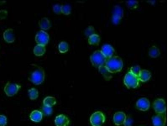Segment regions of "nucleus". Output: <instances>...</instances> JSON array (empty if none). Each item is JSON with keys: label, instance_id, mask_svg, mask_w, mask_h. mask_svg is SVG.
I'll list each match as a JSON object with an SVG mask.
<instances>
[{"label": "nucleus", "instance_id": "obj_1", "mask_svg": "<svg viewBox=\"0 0 168 126\" xmlns=\"http://www.w3.org/2000/svg\"><path fill=\"white\" fill-rule=\"evenodd\" d=\"M123 64L121 58L118 56L112 57L107 59L105 63V67L109 72L117 73L120 72L122 69Z\"/></svg>", "mask_w": 168, "mask_h": 126}, {"label": "nucleus", "instance_id": "obj_2", "mask_svg": "<svg viewBox=\"0 0 168 126\" xmlns=\"http://www.w3.org/2000/svg\"><path fill=\"white\" fill-rule=\"evenodd\" d=\"M107 59L101 51H96L91 56V61L95 67L100 68L105 65Z\"/></svg>", "mask_w": 168, "mask_h": 126}, {"label": "nucleus", "instance_id": "obj_3", "mask_svg": "<svg viewBox=\"0 0 168 126\" xmlns=\"http://www.w3.org/2000/svg\"><path fill=\"white\" fill-rule=\"evenodd\" d=\"M139 81L138 77L129 72L125 76L124 83L129 88H135L139 85Z\"/></svg>", "mask_w": 168, "mask_h": 126}, {"label": "nucleus", "instance_id": "obj_4", "mask_svg": "<svg viewBox=\"0 0 168 126\" xmlns=\"http://www.w3.org/2000/svg\"><path fill=\"white\" fill-rule=\"evenodd\" d=\"M45 74L42 68L39 67L33 72L30 78V80L34 84L39 85L44 80Z\"/></svg>", "mask_w": 168, "mask_h": 126}, {"label": "nucleus", "instance_id": "obj_5", "mask_svg": "<svg viewBox=\"0 0 168 126\" xmlns=\"http://www.w3.org/2000/svg\"><path fill=\"white\" fill-rule=\"evenodd\" d=\"M105 121V116L100 111H97L90 118V122L93 126H102Z\"/></svg>", "mask_w": 168, "mask_h": 126}, {"label": "nucleus", "instance_id": "obj_6", "mask_svg": "<svg viewBox=\"0 0 168 126\" xmlns=\"http://www.w3.org/2000/svg\"><path fill=\"white\" fill-rule=\"evenodd\" d=\"M21 88V85H18L16 83L8 82L5 86L4 90L7 96L9 97H12L17 93Z\"/></svg>", "mask_w": 168, "mask_h": 126}, {"label": "nucleus", "instance_id": "obj_7", "mask_svg": "<svg viewBox=\"0 0 168 126\" xmlns=\"http://www.w3.org/2000/svg\"><path fill=\"white\" fill-rule=\"evenodd\" d=\"M35 40L38 44L45 46L49 41V34L44 31L41 30L36 34Z\"/></svg>", "mask_w": 168, "mask_h": 126}, {"label": "nucleus", "instance_id": "obj_8", "mask_svg": "<svg viewBox=\"0 0 168 126\" xmlns=\"http://www.w3.org/2000/svg\"><path fill=\"white\" fill-rule=\"evenodd\" d=\"M153 107L156 113L162 114L166 110V103L164 99L159 98L154 102Z\"/></svg>", "mask_w": 168, "mask_h": 126}, {"label": "nucleus", "instance_id": "obj_9", "mask_svg": "<svg viewBox=\"0 0 168 126\" xmlns=\"http://www.w3.org/2000/svg\"><path fill=\"white\" fill-rule=\"evenodd\" d=\"M126 118V115L124 112H118L116 113L113 116V122L116 125H121L124 124Z\"/></svg>", "mask_w": 168, "mask_h": 126}, {"label": "nucleus", "instance_id": "obj_10", "mask_svg": "<svg viewBox=\"0 0 168 126\" xmlns=\"http://www.w3.org/2000/svg\"><path fill=\"white\" fill-rule=\"evenodd\" d=\"M150 103L148 100L146 98H142L138 101L136 103V107L139 110L142 111H146L149 109Z\"/></svg>", "mask_w": 168, "mask_h": 126}, {"label": "nucleus", "instance_id": "obj_11", "mask_svg": "<svg viewBox=\"0 0 168 126\" xmlns=\"http://www.w3.org/2000/svg\"><path fill=\"white\" fill-rule=\"evenodd\" d=\"M55 123L56 126H67L69 123V120L65 115H58L55 117Z\"/></svg>", "mask_w": 168, "mask_h": 126}, {"label": "nucleus", "instance_id": "obj_12", "mask_svg": "<svg viewBox=\"0 0 168 126\" xmlns=\"http://www.w3.org/2000/svg\"><path fill=\"white\" fill-rule=\"evenodd\" d=\"M101 52L107 59L112 57L114 52L113 47L110 45H105L102 46Z\"/></svg>", "mask_w": 168, "mask_h": 126}, {"label": "nucleus", "instance_id": "obj_13", "mask_svg": "<svg viewBox=\"0 0 168 126\" xmlns=\"http://www.w3.org/2000/svg\"><path fill=\"white\" fill-rule=\"evenodd\" d=\"M153 123L154 126H164L166 123L165 116L162 114H158L152 117Z\"/></svg>", "mask_w": 168, "mask_h": 126}, {"label": "nucleus", "instance_id": "obj_14", "mask_svg": "<svg viewBox=\"0 0 168 126\" xmlns=\"http://www.w3.org/2000/svg\"><path fill=\"white\" fill-rule=\"evenodd\" d=\"M3 38L5 41L8 43H12L15 40L14 30L12 29H8L3 33Z\"/></svg>", "mask_w": 168, "mask_h": 126}, {"label": "nucleus", "instance_id": "obj_15", "mask_svg": "<svg viewBox=\"0 0 168 126\" xmlns=\"http://www.w3.org/2000/svg\"><path fill=\"white\" fill-rule=\"evenodd\" d=\"M31 120L35 122H39L42 120V114L41 111L38 110H34L32 112L30 116Z\"/></svg>", "mask_w": 168, "mask_h": 126}, {"label": "nucleus", "instance_id": "obj_16", "mask_svg": "<svg viewBox=\"0 0 168 126\" xmlns=\"http://www.w3.org/2000/svg\"><path fill=\"white\" fill-rule=\"evenodd\" d=\"M151 77V74L149 71L145 70H141L138 78H139V80L141 81L145 82L149 80Z\"/></svg>", "mask_w": 168, "mask_h": 126}, {"label": "nucleus", "instance_id": "obj_17", "mask_svg": "<svg viewBox=\"0 0 168 126\" xmlns=\"http://www.w3.org/2000/svg\"><path fill=\"white\" fill-rule=\"evenodd\" d=\"M39 25L41 29L43 30H46L51 28V24L50 22L47 18L44 17L41 19L39 22Z\"/></svg>", "mask_w": 168, "mask_h": 126}, {"label": "nucleus", "instance_id": "obj_18", "mask_svg": "<svg viewBox=\"0 0 168 126\" xmlns=\"http://www.w3.org/2000/svg\"><path fill=\"white\" fill-rule=\"evenodd\" d=\"M46 51V47L45 46L38 44L34 47L33 52L35 55L41 56L44 54Z\"/></svg>", "mask_w": 168, "mask_h": 126}, {"label": "nucleus", "instance_id": "obj_19", "mask_svg": "<svg viewBox=\"0 0 168 126\" xmlns=\"http://www.w3.org/2000/svg\"><path fill=\"white\" fill-rule=\"evenodd\" d=\"M56 103V101L55 97H51V96L46 97L43 101L44 106L51 107L55 105Z\"/></svg>", "mask_w": 168, "mask_h": 126}, {"label": "nucleus", "instance_id": "obj_20", "mask_svg": "<svg viewBox=\"0 0 168 126\" xmlns=\"http://www.w3.org/2000/svg\"><path fill=\"white\" fill-rule=\"evenodd\" d=\"M100 41V38L97 34H93L89 37L88 43L90 45H99Z\"/></svg>", "mask_w": 168, "mask_h": 126}, {"label": "nucleus", "instance_id": "obj_21", "mask_svg": "<svg viewBox=\"0 0 168 126\" xmlns=\"http://www.w3.org/2000/svg\"><path fill=\"white\" fill-rule=\"evenodd\" d=\"M160 54V52L159 49L156 46H152L150 49L149 51V55L151 57L157 58L159 56Z\"/></svg>", "mask_w": 168, "mask_h": 126}, {"label": "nucleus", "instance_id": "obj_22", "mask_svg": "<svg viewBox=\"0 0 168 126\" xmlns=\"http://www.w3.org/2000/svg\"><path fill=\"white\" fill-rule=\"evenodd\" d=\"M124 15L123 10L121 7L119 6H116L115 7L113 11V15L114 16H117L118 17L122 18Z\"/></svg>", "mask_w": 168, "mask_h": 126}, {"label": "nucleus", "instance_id": "obj_23", "mask_svg": "<svg viewBox=\"0 0 168 126\" xmlns=\"http://www.w3.org/2000/svg\"><path fill=\"white\" fill-rule=\"evenodd\" d=\"M28 95L31 100H34L38 97V91L36 89L33 88L28 90Z\"/></svg>", "mask_w": 168, "mask_h": 126}, {"label": "nucleus", "instance_id": "obj_24", "mask_svg": "<svg viewBox=\"0 0 168 126\" xmlns=\"http://www.w3.org/2000/svg\"><path fill=\"white\" fill-rule=\"evenodd\" d=\"M59 51L61 53H65L68 51L69 46L66 42H61L59 45Z\"/></svg>", "mask_w": 168, "mask_h": 126}, {"label": "nucleus", "instance_id": "obj_25", "mask_svg": "<svg viewBox=\"0 0 168 126\" xmlns=\"http://www.w3.org/2000/svg\"><path fill=\"white\" fill-rule=\"evenodd\" d=\"M71 12V7L70 6L66 5L61 6V13L64 15H70Z\"/></svg>", "mask_w": 168, "mask_h": 126}, {"label": "nucleus", "instance_id": "obj_26", "mask_svg": "<svg viewBox=\"0 0 168 126\" xmlns=\"http://www.w3.org/2000/svg\"><path fill=\"white\" fill-rule=\"evenodd\" d=\"M141 72L140 67L139 66H133L131 68L130 72L135 75L139 77V74Z\"/></svg>", "mask_w": 168, "mask_h": 126}, {"label": "nucleus", "instance_id": "obj_27", "mask_svg": "<svg viewBox=\"0 0 168 126\" xmlns=\"http://www.w3.org/2000/svg\"><path fill=\"white\" fill-rule=\"evenodd\" d=\"M95 29L94 27L92 26H89L87 27L85 31V34L87 37L91 36V35L95 34Z\"/></svg>", "mask_w": 168, "mask_h": 126}, {"label": "nucleus", "instance_id": "obj_28", "mask_svg": "<svg viewBox=\"0 0 168 126\" xmlns=\"http://www.w3.org/2000/svg\"><path fill=\"white\" fill-rule=\"evenodd\" d=\"M42 111L45 115H50L52 114L53 109L51 107L43 106L42 107Z\"/></svg>", "mask_w": 168, "mask_h": 126}, {"label": "nucleus", "instance_id": "obj_29", "mask_svg": "<svg viewBox=\"0 0 168 126\" xmlns=\"http://www.w3.org/2000/svg\"><path fill=\"white\" fill-rule=\"evenodd\" d=\"M53 11L55 14L60 15L61 14V6L60 4H55L53 6Z\"/></svg>", "mask_w": 168, "mask_h": 126}, {"label": "nucleus", "instance_id": "obj_30", "mask_svg": "<svg viewBox=\"0 0 168 126\" xmlns=\"http://www.w3.org/2000/svg\"><path fill=\"white\" fill-rule=\"evenodd\" d=\"M7 123V118L4 115H0V126H5Z\"/></svg>", "mask_w": 168, "mask_h": 126}, {"label": "nucleus", "instance_id": "obj_31", "mask_svg": "<svg viewBox=\"0 0 168 126\" xmlns=\"http://www.w3.org/2000/svg\"><path fill=\"white\" fill-rule=\"evenodd\" d=\"M127 4L130 8H136L138 5V2L136 1H128Z\"/></svg>", "mask_w": 168, "mask_h": 126}, {"label": "nucleus", "instance_id": "obj_32", "mask_svg": "<svg viewBox=\"0 0 168 126\" xmlns=\"http://www.w3.org/2000/svg\"><path fill=\"white\" fill-rule=\"evenodd\" d=\"M132 123L133 121L132 119L130 117H128L127 119L126 118L124 124L125 126H131L132 125Z\"/></svg>", "mask_w": 168, "mask_h": 126}, {"label": "nucleus", "instance_id": "obj_33", "mask_svg": "<svg viewBox=\"0 0 168 126\" xmlns=\"http://www.w3.org/2000/svg\"><path fill=\"white\" fill-rule=\"evenodd\" d=\"M121 20V19L119 17H118L117 16H114V15H113L112 16V22L114 24H118L119 23V21H120V20Z\"/></svg>", "mask_w": 168, "mask_h": 126}, {"label": "nucleus", "instance_id": "obj_34", "mask_svg": "<svg viewBox=\"0 0 168 126\" xmlns=\"http://www.w3.org/2000/svg\"><path fill=\"white\" fill-rule=\"evenodd\" d=\"M7 15V11L5 10H1L0 11V19H4Z\"/></svg>", "mask_w": 168, "mask_h": 126}]
</instances>
